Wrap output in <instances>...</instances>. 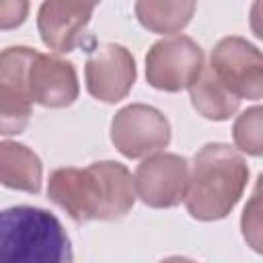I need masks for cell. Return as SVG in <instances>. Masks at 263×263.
Listing matches in <instances>:
<instances>
[{
	"label": "cell",
	"instance_id": "6da1fadb",
	"mask_svg": "<svg viewBox=\"0 0 263 263\" xmlns=\"http://www.w3.org/2000/svg\"><path fill=\"white\" fill-rule=\"evenodd\" d=\"M249 181L245 158L226 144H205L193 158L185 191L187 212L195 220L212 222L228 216Z\"/></svg>",
	"mask_w": 263,
	"mask_h": 263
},
{
	"label": "cell",
	"instance_id": "7a4b0ae2",
	"mask_svg": "<svg viewBox=\"0 0 263 263\" xmlns=\"http://www.w3.org/2000/svg\"><path fill=\"white\" fill-rule=\"evenodd\" d=\"M0 263H72L70 238L47 210L6 208L0 212Z\"/></svg>",
	"mask_w": 263,
	"mask_h": 263
},
{
	"label": "cell",
	"instance_id": "3957f363",
	"mask_svg": "<svg viewBox=\"0 0 263 263\" xmlns=\"http://www.w3.org/2000/svg\"><path fill=\"white\" fill-rule=\"evenodd\" d=\"M203 70V51L187 35H173L156 41L146 55V80L166 92L189 88Z\"/></svg>",
	"mask_w": 263,
	"mask_h": 263
},
{
	"label": "cell",
	"instance_id": "277c9868",
	"mask_svg": "<svg viewBox=\"0 0 263 263\" xmlns=\"http://www.w3.org/2000/svg\"><path fill=\"white\" fill-rule=\"evenodd\" d=\"M210 70L236 97L259 101L263 97L261 51L242 37H224L212 51Z\"/></svg>",
	"mask_w": 263,
	"mask_h": 263
},
{
	"label": "cell",
	"instance_id": "5b68a950",
	"mask_svg": "<svg viewBox=\"0 0 263 263\" xmlns=\"http://www.w3.org/2000/svg\"><path fill=\"white\" fill-rule=\"evenodd\" d=\"M111 142L127 158H142L168 146V119L154 107L134 103L119 109L111 121Z\"/></svg>",
	"mask_w": 263,
	"mask_h": 263
},
{
	"label": "cell",
	"instance_id": "8992f818",
	"mask_svg": "<svg viewBox=\"0 0 263 263\" xmlns=\"http://www.w3.org/2000/svg\"><path fill=\"white\" fill-rule=\"evenodd\" d=\"M189 164L179 154L156 152L142 160L134 175L136 195L150 208H173L185 199Z\"/></svg>",
	"mask_w": 263,
	"mask_h": 263
},
{
	"label": "cell",
	"instance_id": "52a82bcc",
	"mask_svg": "<svg viewBox=\"0 0 263 263\" xmlns=\"http://www.w3.org/2000/svg\"><path fill=\"white\" fill-rule=\"evenodd\" d=\"M47 195L76 222L101 218L103 189L92 164L86 168H55L49 175Z\"/></svg>",
	"mask_w": 263,
	"mask_h": 263
},
{
	"label": "cell",
	"instance_id": "ba28073f",
	"mask_svg": "<svg viewBox=\"0 0 263 263\" xmlns=\"http://www.w3.org/2000/svg\"><path fill=\"white\" fill-rule=\"evenodd\" d=\"M88 92L103 103L121 101L136 82V62L123 45L105 43L97 47L84 66Z\"/></svg>",
	"mask_w": 263,
	"mask_h": 263
},
{
	"label": "cell",
	"instance_id": "9c48e42d",
	"mask_svg": "<svg viewBox=\"0 0 263 263\" xmlns=\"http://www.w3.org/2000/svg\"><path fill=\"white\" fill-rule=\"evenodd\" d=\"M78 76L70 62L37 51L27 78V95L31 103L51 109L68 107L78 99Z\"/></svg>",
	"mask_w": 263,
	"mask_h": 263
},
{
	"label": "cell",
	"instance_id": "30bf717a",
	"mask_svg": "<svg viewBox=\"0 0 263 263\" xmlns=\"http://www.w3.org/2000/svg\"><path fill=\"white\" fill-rule=\"evenodd\" d=\"M95 8L97 4L92 2H43L37 14V29L43 43L55 53L72 51L90 23Z\"/></svg>",
	"mask_w": 263,
	"mask_h": 263
},
{
	"label": "cell",
	"instance_id": "8fae6325",
	"mask_svg": "<svg viewBox=\"0 0 263 263\" xmlns=\"http://www.w3.org/2000/svg\"><path fill=\"white\" fill-rule=\"evenodd\" d=\"M43 166L39 156L18 142H0V185L39 193Z\"/></svg>",
	"mask_w": 263,
	"mask_h": 263
},
{
	"label": "cell",
	"instance_id": "7c38bea8",
	"mask_svg": "<svg viewBox=\"0 0 263 263\" xmlns=\"http://www.w3.org/2000/svg\"><path fill=\"white\" fill-rule=\"evenodd\" d=\"M189 95L197 113L212 121H224L232 117L240 105V99H236L205 66L189 84Z\"/></svg>",
	"mask_w": 263,
	"mask_h": 263
},
{
	"label": "cell",
	"instance_id": "4fadbf2b",
	"mask_svg": "<svg viewBox=\"0 0 263 263\" xmlns=\"http://www.w3.org/2000/svg\"><path fill=\"white\" fill-rule=\"evenodd\" d=\"M195 2H154V0H140L136 2V16L138 21L154 33L173 35L179 33L193 16Z\"/></svg>",
	"mask_w": 263,
	"mask_h": 263
},
{
	"label": "cell",
	"instance_id": "5bb4252c",
	"mask_svg": "<svg viewBox=\"0 0 263 263\" xmlns=\"http://www.w3.org/2000/svg\"><path fill=\"white\" fill-rule=\"evenodd\" d=\"M35 55H37V49L27 45H14L0 51V88L21 95L23 99L29 101L27 78H29V68Z\"/></svg>",
	"mask_w": 263,
	"mask_h": 263
},
{
	"label": "cell",
	"instance_id": "9a60e30c",
	"mask_svg": "<svg viewBox=\"0 0 263 263\" xmlns=\"http://www.w3.org/2000/svg\"><path fill=\"white\" fill-rule=\"evenodd\" d=\"M31 119V103L21 95L0 88V136L21 134Z\"/></svg>",
	"mask_w": 263,
	"mask_h": 263
},
{
	"label": "cell",
	"instance_id": "2e32d148",
	"mask_svg": "<svg viewBox=\"0 0 263 263\" xmlns=\"http://www.w3.org/2000/svg\"><path fill=\"white\" fill-rule=\"evenodd\" d=\"M261 107H251L245 113L238 115L234 121V144L238 150L251 154V156H261L263 144H261Z\"/></svg>",
	"mask_w": 263,
	"mask_h": 263
},
{
	"label": "cell",
	"instance_id": "e0dca14e",
	"mask_svg": "<svg viewBox=\"0 0 263 263\" xmlns=\"http://www.w3.org/2000/svg\"><path fill=\"white\" fill-rule=\"evenodd\" d=\"M259 214H261V210H259V187H257L251 201L245 208V214H242V234L255 251H261V238H259L261 236V216Z\"/></svg>",
	"mask_w": 263,
	"mask_h": 263
},
{
	"label": "cell",
	"instance_id": "ac0fdd59",
	"mask_svg": "<svg viewBox=\"0 0 263 263\" xmlns=\"http://www.w3.org/2000/svg\"><path fill=\"white\" fill-rule=\"evenodd\" d=\"M29 12V2L25 0H0V29L18 27Z\"/></svg>",
	"mask_w": 263,
	"mask_h": 263
},
{
	"label": "cell",
	"instance_id": "d6986e66",
	"mask_svg": "<svg viewBox=\"0 0 263 263\" xmlns=\"http://www.w3.org/2000/svg\"><path fill=\"white\" fill-rule=\"evenodd\" d=\"M160 263H195V261L193 259H187V257H166Z\"/></svg>",
	"mask_w": 263,
	"mask_h": 263
}]
</instances>
